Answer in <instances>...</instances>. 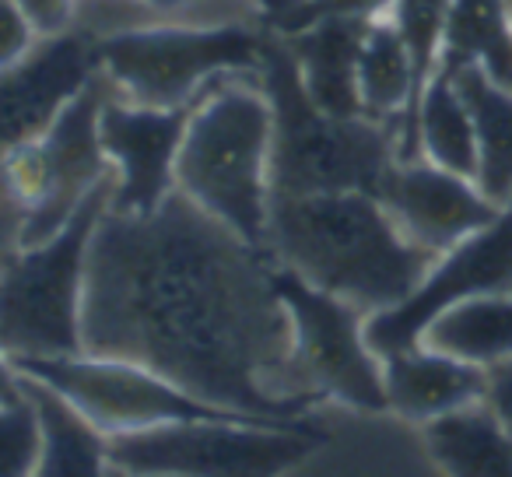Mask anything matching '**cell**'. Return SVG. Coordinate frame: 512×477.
I'll return each mask as SVG.
<instances>
[{"mask_svg": "<svg viewBox=\"0 0 512 477\" xmlns=\"http://www.w3.org/2000/svg\"><path fill=\"white\" fill-rule=\"evenodd\" d=\"M81 355L120 358L253 418H306L292 320L264 246L172 190L155 211L106 207L92 232Z\"/></svg>", "mask_w": 512, "mask_h": 477, "instance_id": "1", "label": "cell"}, {"mask_svg": "<svg viewBox=\"0 0 512 477\" xmlns=\"http://www.w3.org/2000/svg\"><path fill=\"white\" fill-rule=\"evenodd\" d=\"M264 250L278 267L365 316L411 299L439 260L400 232L376 193L274 197Z\"/></svg>", "mask_w": 512, "mask_h": 477, "instance_id": "2", "label": "cell"}, {"mask_svg": "<svg viewBox=\"0 0 512 477\" xmlns=\"http://www.w3.org/2000/svg\"><path fill=\"white\" fill-rule=\"evenodd\" d=\"M274 113L260 71L218 78L190 109L176 190L249 243L264 246L271 214Z\"/></svg>", "mask_w": 512, "mask_h": 477, "instance_id": "3", "label": "cell"}, {"mask_svg": "<svg viewBox=\"0 0 512 477\" xmlns=\"http://www.w3.org/2000/svg\"><path fill=\"white\" fill-rule=\"evenodd\" d=\"M260 85L274 113L271 200L313 193H379L397 165V127L369 116H330L306 95L295 60L267 25Z\"/></svg>", "mask_w": 512, "mask_h": 477, "instance_id": "4", "label": "cell"}, {"mask_svg": "<svg viewBox=\"0 0 512 477\" xmlns=\"http://www.w3.org/2000/svg\"><path fill=\"white\" fill-rule=\"evenodd\" d=\"M116 176L88 193L53 239L25 246L0 271V351L15 358L81 355V302L92 232L113 204Z\"/></svg>", "mask_w": 512, "mask_h": 477, "instance_id": "5", "label": "cell"}, {"mask_svg": "<svg viewBox=\"0 0 512 477\" xmlns=\"http://www.w3.org/2000/svg\"><path fill=\"white\" fill-rule=\"evenodd\" d=\"M267 25H176L95 43L99 71L120 99L155 109H190L218 78L260 71Z\"/></svg>", "mask_w": 512, "mask_h": 477, "instance_id": "6", "label": "cell"}, {"mask_svg": "<svg viewBox=\"0 0 512 477\" xmlns=\"http://www.w3.org/2000/svg\"><path fill=\"white\" fill-rule=\"evenodd\" d=\"M327 435L292 421H179L148 432L109 435V467L169 477H278L302 463Z\"/></svg>", "mask_w": 512, "mask_h": 477, "instance_id": "7", "label": "cell"}, {"mask_svg": "<svg viewBox=\"0 0 512 477\" xmlns=\"http://www.w3.org/2000/svg\"><path fill=\"white\" fill-rule=\"evenodd\" d=\"M11 365L22 376H32L50 390H57L106 439L109 435L148 432L158 425H179V421H278L214 407L193 397L183 386H176L172 379L158 376L144 365L120 362V358H15Z\"/></svg>", "mask_w": 512, "mask_h": 477, "instance_id": "8", "label": "cell"}, {"mask_svg": "<svg viewBox=\"0 0 512 477\" xmlns=\"http://www.w3.org/2000/svg\"><path fill=\"white\" fill-rule=\"evenodd\" d=\"M274 285L292 320V372L306 397L355 411H386L383 358L365 341V320L351 302L306 285L274 264Z\"/></svg>", "mask_w": 512, "mask_h": 477, "instance_id": "9", "label": "cell"}, {"mask_svg": "<svg viewBox=\"0 0 512 477\" xmlns=\"http://www.w3.org/2000/svg\"><path fill=\"white\" fill-rule=\"evenodd\" d=\"M512 292V200L495 221L481 232L467 235L460 246L442 253L425 274L418 292L400 306L365 320V341L379 358L393 351L414 348L421 330L442 313L474 295H509Z\"/></svg>", "mask_w": 512, "mask_h": 477, "instance_id": "10", "label": "cell"}, {"mask_svg": "<svg viewBox=\"0 0 512 477\" xmlns=\"http://www.w3.org/2000/svg\"><path fill=\"white\" fill-rule=\"evenodd\" d=\"M106 95L109 81L99 71L60 109V116L50 123V130L43 137H36L46 165V200L39 204L36 214H29L22 221V235H18L22 250L53 239L81 211L88 193L99 190L106 179L116 176L106 151H102L99 134V113Z\"/></svg>", "mask_w": 512, "mask_h": 477, "instance_id": "11", "label": "cell"}, {"mask_svg": "<svg viewBox=\"0 0 512 477\" xmlns=\"http://www.w3.org/2000/svg\"><path fill=\"white\" fill-rule=\"evenodd\" d=\"M190 109L137 106L109 88L99 113V134L102 151L116 172L109 204L113 211L148 214L176 190V158Z\"/></svg>", "mask_w": 512, "mask_h": 477, "instance_id": "12", "label": "cell"}, {"mask_svg": "<svg viewBox=\"0 0 512 477\" xmlns=\"http://www.w3.org/2000/svg\"><path fill=\"white\" fill-rule=\"evenodd\" d=\"M99 74L95 39L71 29L43 36L15 67L0 71V155L50 130L60 109Z\"/></svg>", "mask_w": 512, "mask_h": 477, "instance_id": "13", "label": "cell"}, {"mask_svg": "<svg viewBox=\"0 0 512 477\" xmlns=\"http://www.w3.org/2000/svg\"><path fill=\"white\" fill-rule=\"evenodd\" d=\"M376 197L400 232L432 257L449 253L502 214V207L477 190L474 179L446 172L425 158L393 165Z\"/></svg>", "mask_w": 512, "mask_h": 477, "instance_id": "14", "label": "cell"}, {"mask_svg": "<svg viewBox=\"0 0 512 477\" xmlns=\"http://www.w3.org/2000/svg\"><path fill=\"white\" fill-rule=\"evenodd\" d=\"M383 390L386 411L400 414L414 425H428L442 414L484 400L488 369L449 358L425 344H414V348L393 351L383 358Z\"/></svg>", "mask_w": 512, "mask_h": 477, "instance_id": "15", "label": "cell"}, {"mask_svg": "<svg viewBox=\"0 0 512 477\" xmlns=\"http://www.w3.org/2000/svg\"><path fill=\"white\" fill-rule=\"evenodd\" d=\"M376 18H320L295 32H278L295 60L306 95L330 116H362L358 50Z\"/></svg>", "mask_w": 512, "mask_h": 477, "instance_id": "16", "label": "cell"}, {"mask_svg": "<svg viewBox=\"0 0 512 477\" xmlns=\"http://www.w3.org/2000/svg\"><path fill=\"white\" fill-rule=\"evenodd\" d=\"M414 158H425L456 176L477 179L474 116L446 67H439L435 78L425 85L411 127L397 144V162H414Z\"/></svg>", "mask_w": 512, "mask_h": 477, "instance_id": "17", "label": "cell"}, {"mask_svg": "<svg viewBox=\"0 0 512 477\" xmlns=\"http://www.w3.org/2000/svg\"><path fill=\"white\" fill-rule=\"evenodd\" d=\"M425 442L449 477H512V428L484 400L428 421Z\"/></svg>", "mask_w": 512, "mask_h": 477, "instance_id": "18", "label": "cell"}, {"mask_svg": "<svg viewBox=\"0 0 512 477\" xmlns=\"http://www.w3.org/2000/svg\"><path fill=\"white\" fill-rule=\"evenodd\" d=\"M460 85L477 134V190L491 204L512 200V88L491 81L481 67H446Z\"/></svg>", "mask_w": 512, "mask_h": 477, "instance_id": "19", "label": "cell"}, {"mask_svg": "<svg viewBox=\"0 0 512 477\" xmlns=\"http://www.w3.org/2000/svg\"><path fill=\"white\" fill-rule=\"evenodd\" d=\"M425 348L442 351L460 362L502 365L512 358V292L509 295H474L456 306L442 309L425 330L421 341Z\"/></svg>", "mask_w": 512, "mask_h": 477, "instance_id": "20", "label": "cell"}, {"mask_svg": "<svg viewBox=\"0 0 512 477\" xmlns=\"http://www.w3.org/2000/svg\"><path fill=\"white\" fill-rule=\"evenodd\" d=\"M414 64L404 46V36L390 18L369 22L358 50V106L362 116L390 123L397 134L414 113Z\"/></svg>", "mask_w": 512, "mask_h": 477, "instance_id": "21", "label": "cell"}, {"mask_svg": "<svg viewBox=\"0 0 512 477\" xmlns=\"http://www.w3.org/2000/svg\"><path fill=\"white\" fill-rule=\"evenodd\" d=\"M22 390L43 421V456L32 477H109L106 435L39 379L22 376Z\"/></svg>", "mask_w": 512, "mask_h": 477, "instance_id": "22", "label": "cell"}, {"mask_svg": "<svg viewBox=\"0 0 512 477\" xmlns=\"http://www.w3.org/2000/svg\"><path fill=\"white\" fill-rule=\"evenodd\" d=\"M474 64L512 88V8L505 0H453L446 22L442 67Z\"/></svg>", "mask_w": 512, "mask_h": 477, "instance_id": "23", "label": "cell"}, {"mask_svg": "<svg viewBox=\"0 0 512 477\" xmlns=\"http://www.w3.org/2000/svg\"><path fill=\"white\" fill-rule=\"evenodd\" d=\"M449 4L453 0H393L390 8V22L397 25V32L404 36V46L411 53L414 64V109H418V99L425 92V85L435 78V71L442 67V50H446V22H449ZM414 120V113H411ZM411 120L404 123V130L397 134H407Z\"/></svg>", "mask_w": 512, "mask_h": 477, "instance_id": "24", "label": "cell"}, {"mask_svg": "<svg viewBox=\"0 0 512 477\" xmlns=\"http://www.w3.org/2000/svg\"><path fill=\"white\" fill-rule=\"evenodd\" d=\"M43 456V421L29 393L0 404V477H32Z\"/></svg>", "mask_w": 512, "mask_h": 477, "instance_id": "25", "label": "cell"}, {"mask_svg": "<svg viewBox=\"0 0 512 477\" xmlns=\"http://www.w3.org/2000/svg\"><path fill=\"white\" fill-rule=\"evenodd\" d=\"M393 0H295L271 11L267 25L274 32H295L320 18H383L390 15Z\"/></svg>", "mask_w": 512, "mask_h": 477, "instance_id": "26", "label": "cell"}, {"mask_svg": "<svg viewBox=\"0 0 512 477\" xmlns=\"http://www.w3.org/2000/svg\"><path fill=\"white\" fill-rule=\"evenodd\" d=\"M39 39L43 36L32 29V22L15 0H0V71L29 57L39 46Z\"/></svg>", "mask_w": 512, "mask_h": 477, "instance_id": "27", "label": "cell"}, {"mask_svg": "<svg viewBox=\"0 0 512 477\" xmlns=\"http://www.w3.org/2000/svg\"><path fill=\"white\" fill-rule=\"evenodd\" d=\"M32 22L39 36H60V32L74 29L78 18V0H15Z\"/></svg>", "mask_w": 512, "mask_h": 477, "instance_id": "28", "label": "cell"}, {"mask_svg": "<svg viewBox=\"0 0 512 477\" xmlns=\"http://www.w3.org/2000/svg\"><path fill=\"white\" fill-rule=\"evenodd\" d=\"M484 404L498 414L505 428H512V358L502 365L488 369V390H484Z\"/></svg>", "mask_w": 512, "mask_h": 477, "instance_id": "29", "label": "cell"}, {"mask_svg": "<svg viewBox=\"0 0 512 477\" xmlns=\"http://www.w3.org/2000/svg\"><path fill=\"white\" fill-rule=\"evenodd\" d=\"M18 235H22V214H18V207L8 200V193L0 190V271H4V264L22 250Z\"/></svg>", "mask_w": 512, "mask_h": 477, "instance_id": "30", "label": "cell"}, {"mask_svg": "<svg viewBox=\"0 0 512 477\" xmlns=\"http://www.w3.org/2000/svg\"><path fill=\"white\" fill-rule=\"evenodd\" d=\"M22 393V376L15 372V365L8 362V355L0 351V404L4 400H15Z\"/></svg>", "mask_w": 512, "mask_h": 477, "instance_id": "31", "label": "cell"}, {"mask_svg": "<svg viewBox=\"0 0 512 477\" xmlns=\"http://www.w3.org/2000/svg\"><path fill=\"white\" fill-rule=\"evenodd\" d=\"M109 477H169V474H127V470L109 467Z\"/></svg>", "mask_w": 512, "mask_h": 477, "instance_id": "32", "label": "cell"}, {"mask_svg": "<svg viewBox=\"0 0 512 477\" xmlns=\"http://www.w3.org/2000/svg\"><path fill=\"white\" fill-rule=\"evenodd\" d=\"M148 4H165V8H179V4H193V0H148Z\"/></svg>", "mask_w": 512, "mask_h": 477, "instance_id": "33", "label": "cell"}, {"mask_svg": "<svg viewBox=\"0 0 512 477\" xmlns=\"http://www.w3.org/2000/svg\"><path fill=\"white\" fill-rule=\"evenodd\" d=\"M264 4H267V11H274V8H278V0H264ZM267 18H271V15H267Z\"/></svg>", "mask_w": 512, "mask_h": 477, "instance_id": "34", "label": "cell"}, {"mask_svg": "<svg viewBox=\"0 0 512 477\" xmlns=\"http://www.w3.org/2000/svg\"><path fill=\"white\" fill-rule=\"evenodd\" d=\"M281 4H295V0H281ZM281 4H278V8H281ZM278 8H274V11H278Z\"/></svg>", "mask_w": 512, "mask_h": 477, "instance_id": "35", "label": "cell"}, {"mask_svg": "<svg viewBox=\"0 0 512 477\" xmlns=\"http://www.w3.org/2000/svg\"><path fill=\"white\" fill-rule=\"evenodd\" d=\"M505 4H509V8H512V0H505Z\"/></svg>", "mask_w": 512, "mask_h": 477, "instance_id": "36", "label": "cell"}]
</instances>
